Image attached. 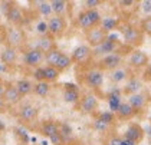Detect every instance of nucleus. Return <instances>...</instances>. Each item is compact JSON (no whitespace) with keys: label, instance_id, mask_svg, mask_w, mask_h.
<instances>
[{"label":"nucleus","instance_id":"nucleus-1","mask_svg":"<svg viewBox=\"0 0 151 145\" xmlns=\"http://www.w3.org/2000/svg\"><path fill=\"white\" fill-rule=\"evenodd\" d=\"M24 39H26V36H24L22 29L14 27V26L6 29V33H4L6 47H12V49H16V50H17V49L22 47V45L24 43Z\"/></svg>","mask_w":151,"mask_h":145},{"label":"nucleus","instance_id":"nucleus-2","mask_svg":"<svg viewBox=\"0 0 151 145\" xmlns=\"http://www.w3.org/2000/svg\"><path fill=\"white\" fill-rule=\"evenodd\" d=\"M47 34L50 37H62L66 30V20L62 16H50L47 19Z\"/></svg>","mask_w":151,"mask_h":145},{"label":"nucleus","instance_id":"nucleus-3","mask_svg":"<svg viewBox=\"0 0 151 145\" xmlns=\"http://www.w3.org/2000/svg\"><path fill=\"white\" fill-rule=\"evenodd\" d=\"M118 36L116 34H108L106 40H105L102 45L96 46L92 49V56H106L111 55V53H115L116 47H118Z\"/></svg>","mask_w":151,"mask_h":145},{"label":"nucleus","instance_id":"nucleus-4","mask_svg":"<svg viewBox=\"0 0 151 145\" xmlns=\"http://www.w3.org/2000/svg\"><path fill=\"white\" fill-rule=\"evenodd\" d=\"M106 37H108V33H106L105 30H102L99 26L92 27V29H89V30L85 32V39H86L88 46H89L91 49L102 45L105 40H106Z\"/></svg>","mask_w":151,"mask_h":145},{"label":"nucleus","instance_id":"nucleus-5","mask_svg":"<svg viewBox=\"0 0 151 145\" xmlns=\"http://www.w3.org/2000/svg\"><path fill=\"white\" fill-rule=\"evenodd\" d=\"M122 36H124V42L129 46H139L144 39L142 32L132 24H125V27L122 30Z\"/></svg>","mask_w":151,"mask_h":145},{"label":"nucleus","instance_id":"nucleus-6","mask_svg":"<svg viewBox=\"0 0 151 145\" xmlns=\"http://www.w3.org/2000/svg\"><path fill=\"white\" fill-rule=\"evenodd\" d=\"M99 100L93 93H86L79 99V111L85 115H92L98 111Z\"/></svg>","mask_w":151,"mask_h":145},{"label":"nucleus","instance_id":"nucleus-7","mask_svg":"<svg viewBox=\"0 0 151 145\" xmlns=\"http://www.w3.org/2000/svg\"><path fill=\"white\" fill-rule=\"evenodd\" d=\"M23 62L26 66L29 67H40V65L45 62V55L40 52V50H37L35 47H32V49H29V50H26L23 55Z\"/></svg>","mask_w":151,"mask_h":145},{"label":"nucleus","instance_id":"nucleus-8","mask_svg":"<svg viewBox=\"0 0 151 145\" xmlns=\"http://www.w3.org/2000/svg\"><path fill=\"white\" fill-rule=\"evenodd\" d=\"M83 80L89 88L98 89L104 83V72L101 69H91L83 75Z\"/></svg>","mask_w":151,"mask_h":145},{"label":"nucleus","instance_id":"nucleus-9","mask_svg":"<svg viewBox=\"0 0 151 145\" xmlns=\"http://www.w3.org/2000/svg\"><path fill=\"white\" fill-rule=\"evenodd\" d=\"M92 56V49L88 45H79L78 47L73 49L70 59H72V63H85L89 57Z\"/></svg>","mask_w":151,"mask_h":145},{"label":"nucleus","instance_id":"nucleus-10","mask_svg":"<svg viewBox=\"0 0 151 145\" xmlns=\"http://www.w3.org/2000/svg\"><path fill=\"white\" fill-rule=\"evenodd\" d=\"M4 17H6L7 22L10 23V24H13L14 27L20 26V24L24 22L23 11H22V9H20L17 4H14V3H12V6L9 7V10L6 11Z\"/></svg>","mask_w":151,"mask_h":145},{"label":"nucleus","instance_id":"nucleus-11","mask_svg":"<svg viewBox=\"0 0 151 145\" xmlns=\"http://www.w3.org/2000/svg\"><path fill=\"white\" fill-rule=\"evenodd\" d=\"M122 63V56L119 53H111V55L104 56L101 60H99V66L101 69H105V70H115L116 67L121 66Z\"/></svg>","mask_w":151,"mask_h":145},{"label":"nucleus","instance_id":"nucleus-12","mask_svg":"<svg viewBox=\"0 0 151 145\" xmlns=\"http://www.w3.org/2000/svg\"><path fill=\"white\" fill-rule=\"evenodd\" d=\"M144 135H145V131L142 129V126L139 123H131L127 128V131H125V136L124 138L132 141L134 144L137 145L144 139Z\"/></svg>","mask_w":151,"mask_h":145},{"label":"nucleus","instance_id":"nucleus-13","mask_svg":"<svg viewBox=\"0 0 151 145\" xmlns=\"http://www.w3.org/2000/svg\"><path fill=\"white\" fill-rule=\"evenodd\" d=\"M1 99L6 102L7 106H13V105H17L22 100V96L17 92V89L14 88V85L6 83V89H4V93H3V98Z\"/></svg>","mask_w":151,"mask_h":145},{"label":"nucleus","instance_id":"nucleus-14","mask_svg":"<svg viewBox=\"0 0 151 145\" xmlns=\"http://www.w3.org/2000/svg\"><path fill=\"white\" fill-rule=\"evenodd\" d=\"M37 115H39V111H37V108L35 105H32V103H26V105H23L19 109V118H20V121H23L26 123L33 122L37 118Z\"/></svg>","mask_w":151,"mask_h":145},{"label":"nucleus","instance_id":"nucleus-15","mask_svg":"<svg viewBox=\"0 0 151 145\" xmlns=\"http://www.w3.org/2000/svg\"><path fill=\"white\" fill-rule=\"evenodd\" d=\"M79 99H81V92L78 89V86L73 85V83H66L65 90H63V100L66 103L75 105V103L79 102Z\"/></svg>","mask_w":151,"mask_h":145},{"label":"nucleus","instance_id":"nucleus-16","mask_svg":"<svg viewBox=\"0 0 151 145\" xmlns=\"http://www.w3.org/2000/svg\"><path fill=\"white\" fill-rule=\"evenodd\" d=\"M33 47L37 49V50H40V52L45 55V53H47V52H50L52 49H55L56 46H55L53 37H50L49 34H46V36H40V37L36 40V43H35Z\"/></svg>","mask_w":151,"mask_h":145},{"label":"nucleus","instance_id":"nucleus-17","mask_svg":"<svg viewBox=\"0 0 151 145\" xmlns=\"http://www.w3.org/2000/svg\"><path fill=\"white\" fill-rule=\"evenodd\" d=\"M128 62H129L131 67L139 69V67H144L148 65V56H147V53H144L142 50H135V52L131 53Z\"/></svg>","mask_w":151,"mask_h":145},{"label":"nucleus","instance_id":"nucleus-18","mask_svg":"<svg viewBox=\"0 0 151 145\" xmlns=\"http://www.w3.org/2000/svg\"><path fill=\"white\" fill-rule=\"evenodd\" d=\"M40 132L46 138H52L53 135L59 134V122L58 121H53V119L43 121L42 126H40Z\"/></svg>","mask_w":151,"mask_h":145},{"label":"nucleus","instance_id":"nucleus-19","mask_svg":"<svg viewBox=\"0 0 151 145\" xmlns=\"http://www.w3.org/2000/svg\"><path fill=\"white\" fill-rule=\"evenodd\" d=\"M17 60V50L12 47H4L3 52L0 53V62L6 66H12Z\"/></svg>","mask_w":151,"mask_h":145},{"label":"nucleus","instance_id":"nucleus-20","mask_svg":"<svg viewBox=\"0 0 151 145\" xmlns=\"http://www.w3.org/2000/svg\"><path fill=\"white\" fill-rule=\"evenodd\" d=\"M128 103L131 105V108L135 111V113L141 109H144L145 103H147V96L144 93H134V95H129V99H128Z\"/></svg>","mask_w":151,"mask_h":145},{"label":"nucleus","instance_id":"nucleus-21","mask_svg":"<svg viewBox=\"0 0 151 145\" xmlns=\"http://www.w3.org/2000/svg\"><path fill=\"white\" fill-rule=\"evenodd\" d=\"M135 115V111L131 108V105L128 102H122L118 108V111L115 112V118L121 119V121H125V119H131L132 116Z\"/></svg>","mask_w":151,"mask_h":145},{"label":"nucleus","instance_id":"nucleus-22","mask_svg":"<svg viewBox=\"0 0 151 145\" xmlns=\"http://www.w3.org/2000/svg\"><path fill=\"white\" fill-rule=\"evenodd\" d=\"M14 88L17 89V92L20 93V96H27L30 93H33V83L27 79H19L16 83H14Z\"/></svg>","mask_w":151,"mask_h":145},{"label":"nucleus","instance_id":"nucleus-23","mask_svg":"<svg viewBox=\"0 0 151 145\" xmlns=\"http://www.w3.org/2000/svg\"><path fill=\"white\" fill-rule=\"evenodd\" d=\"M50 3V9H52V13L53 16H62L66 13V9H68V3L65 0H52L49 1Z\"/></svg>","mask_w":151,"mask_h":145},{"label":"nucleus","instance_id":"nucleus-24","mask_svg":"<svg viewBox=\"0 0 151 145\" xmlns=\"http://www.w3.org/2000/svg\"><path fill=\"white\" fill-rule=\"evenodd\" d=\"M131 78L129 76V72L128 69H124V67H116L115 70H112L111 73V80L114 83H121V82H125Z\"/></svg>","mask_w":151,"mask_h":145},{"label":"nucleus","instance_id":"nucleus-25","mask_svg":"<svg viewBox=\"0 0 151 145\" xmlns=\"http://www.w3.org/2000/svg\"><path fill=\"white\" fill-rule=\"evenodd\" d=\"M50 89H52L50 83H47L45 80L43 82H36L33 85V93L40 96V98H46L47 95L50 93Z\"/></svg>","mask_w":151,"mask_h":145},{"label":"nucleus","instance_id":"nucleus-26","mask_svg":"<svg viewBox=\"0 0 151 145\" xmlns=\"http://www.w3.org/2000/svg\"><path fill=\"white\" fill-rule=\"evenodd\" d=\"M76 24L81 27L82 30H89V29H92L93 24L92 22H91V19H89V16L86 14V11L82 10L79 14H78V17H76Z\"/></svg>","mask_w":151,"mask_h":145},{"label":"nucleus","instance_id":"nucleus-27","mask_svg":"<svg viewBox=\"0 0 151 145\" xmlns=\"http://www.w3.org/2000/svg\"><path fill=\"white\" fill-rule=\"evenodd\" d=\"M121 103H122V100H121V93H119V90H114V92L108 96L109 111L112 112V113H115V112L118 111V108H119Z\"/></svg>","mask_w":151,"mask_h":145},{"label":"nucleus","instance_id":"nucleus-28","mask_svg":"<svg viewBox=\"0 0 151 145\" xmlns=\"http://www.w3.org/2000/svg\"><path fill=\"white\" fill-rule=\"evenodd\" d=\"M139 88H141V80L138 78H135V76H131V78L128 79L127 86H125L124 92L127 95H134V93H138Z\"/></svg>","mask_w":151,"mask_h":145},{"label":"nucleus","instance_id":"nucleus-29","mask_svg":"<svg viewBox=\"0 0 151 145\" xmlns=\"http://www.w3.org/2000/svg\"><path fill=\"white\" fill-rule=\"evenodd\" d=\"M60 55H62V52L59 50L58 47H55V49H52L50 52L45 53V63H46V66L55 67V65H56V62L59 60Z\"/></svg>","mask_w":151,"mask_h":145},{"label":"nucleus","instance_id":"nucleus-30","mask_svg":"<svg viewBox=\"0 0 151 145\" xmlns=\"http://www.w3.org/2000/svg\"><path fill=\"white\" fill-rule=\"evenodd\" d=\"M70 66H72V59H70V56L62 52V55H60V57H59V60L56 62V65H55V67H56V69H58L59 72L62 73V72L68 70V69H69Z\"/></svg>","mask_w":151,"mask_h":145},{"label":"nucleus","instance_id":"nucleus-31","mask_svg":"<svg viewBox=\"0 0 151 145\" xmlns=\"http://www.w3.org/2000/svg\"><path fill=\"white\" fill-rule=\"evenodd\" d=\"M43 72H45V82H47V83L56 82L59 79V76H60V72L56 67H52V66H43Z\"/></svg>","mask_w":151,"mask_h":145},{"label":"nucleus","instance_id":"nucleus-32","mask_svg":"<svg viewBox=\"0 0 151 145\" xmlns=\"http://www.w3.org/2000/svg\"><path fill=\"white\" fill-rule=\"evenodd\" d=\"M118 23H119V22H118V19H114V17H105V19H102V20H101L99 27L109 34V32H111V30H115L116 27H118Z\"/></svg>","mask_w":151,"mask_h":145},{"label":"nucleus","instance_id":"nucleus-33","mask_svg":"<svg viewBox=\"0 0 151 145\" xmlns=\"http://www.w3.org/2000/svg\"><path fill=\"white\" fill-rule=\"evenodd\" d=\"M59 134H60V136L65 139V142H68L70 139V136H72V134H73L72 126L66 122H59Z\"/></svg>","mask_w":151,"mask_h":145},{"label":"nucleus","instance_id":"nucleus-34","mask_svg":"<svg viewBox=\"0 0 151 145\" xmlns=\"http://www.w3.org/2000/svg\"><path fill=\"white\" fill-rule=\"evenodd\" d=\"M37 11L43 16V17H50L52 16V9H50V3L49 1H37Z\"/></svg>","mask_w":151,"mask_h":145},{"label":"nucleus","instance_id":"nucleus-35","mask_svg":"<svg viewBox=\"0 0 151 145\" xmlns=\"http://www.w3.org/2000/svg\"><path fill=\"white\" fill-rule=\"evenodd\" d=\"M96 119H99L101 122L106 123V125H111V123H114V121H115V113H112L111 111H104L98 115Z\"/></svg>","mask_w":151,"mask_h":145},{"label":"nucleus","instance_id":"nucleus-36","mask_svg":"<svg viewBox=\"0 0 151 145\" xmlns=\"http://www.w3.org/2000/svg\"><path fill=\"white\" fill-rule=\"evenodd\" d=\"M141 29L145 34L151 36V16H147L142 22H141Z\"/></svg>","mask_w":151,"mask_h":145},{"label":"nucleus","instance_id":"nucleus-37","mask_svg":"<svg viewBox=\"0 0 151 145\" xmlns=\"http://www.w3.org/2000/svg\"><path fill=\"white\" fill-rule=\"evenodd\" d=\"M92 126H93V129H95V131H98V132H106V131H108V128H109V125L101 122L99 119H95L93 123H92Z\"/></svg>","mask_w":151,"mask_h":145},{"label":"nucleus","instance_id":"nucleus-38","mask_svg":"<svg viewBox=\"0 0 151 145\" xmlns=\"http://www.w3.org/2000/svg\"><path fill=\"white\" fill-rule=\"evenodd\" d=\"M33 78L36 79V82H43L45 80V72H43V66L36 67L33 72Z\"/></svg>","mask_w":151,"mask_h":145},{"label":"nucleus","instance_id":"nucleus-39","mask_svg":"<svg viewBox=\"0 0 151 145\" xmlns=\"http://www.w3.org/2000/svg\"><path fill=\"white\" fill-rule=\"evenodd\" d=\"M49 141H50L53 145H65V144H66V142H65V139L60 136V134L53 135L52 138H49Z\"/></svg>","mask_w":151,"mask_h":145},{"label":"nucleus","instance_id":"nucleus-40","mask_svg":"<svg viewBox=\"0 0 151 145\" xmlns=\"http://www.w3.org/2000/svg\"><path fill=\"white\" fill-rule=\"evenodd\" d=\"M101 4H102L101 0H86V1H85L86 9H96V7L101 6Z\"/></svg>","mask_w":151,"mask_h":145},{"label":"nucleus","instance_id":"nucleus-41","mask_svg":"<svg viewBox=\"0 0 151 145\" xmlns=\"http://www.w3.org/2000/svg\"><path fill=\"white\" fill-rule=\"evenodd\" d=\"M37 32L40 33V36H46L47 34V23L46 22H40L37 24Z\"/></svg>","mask_w":151,"mask_h":145},{"label":"nucleus","instance_id":"nucleus-42","mask_svg":"<svg viewBox=\"0 0 151 145\" xmlns=\"http://www.w3.org/2000/svg\"><path fill=\"white\" fill-rule=\"evenodd\" d=\"M121 141H122V138H119V136H112V138L109 139L108 145H121Z\"/></svg>","mask_w":151,"mask_h":145},{"label":"nucleus","instance_id":"nucleus-43","mask_svg":"<svg viewBox=\"0 0 151 145\" xmlns=\"http://www.w3.org/2000/svg\"><path fill=\"white\" fill-rule=\"evenodd\" d=\"M6 109H7V105H6V102L0 98V113L6 112Z\"/></svg>","mask_w":151,"mask_h":145},{"label":"nucleus","instance_id":"nucleus-44","mask_svg":"<svg viewBox=\"0 0 151 145\" xmlns=\"http://www.w3.org/2000/svg\"><path fill=\"white\" fill-rule=\"evenodd\" d=\"M4 89H6V83L3 80H0V98H3V93H4Z\"/></svg>","mask_w":151,"mask_h":145},{"label":"nucleus","instance_id":"nucleus-45","mask_svg":"<svg viewBox=\"0 0 151 145\" xmlns=\"http://www.w3.org/2000/svg\"><path fill=\"white\" fill-rule=\"evenodd\" d=\"M121 145H135L132 141H129L127 138H122V141H121Z\"/></svg>","mask_w":151,"mask_h":145},{"label":"nucleus","instance_id":"nucleus-46","mask_svg":"<svg viewBox=\"0 0 151 145\" xmlns=\"http://www.w3.org/2000/svg\"><path fill=\"white\" fill-rule=\"evenodd\" d=\"M132 4H134L132 0H124V1H121V6H132Z\"/></svg>","mask_w":151,"mask_h":145},{"label":"nucleus","instance_id":"nucleus-47","mask_svg":"<svg viewBox=\"0 0 151 145\" xmlns=\"http://www.w3.org/2000/svg\"><path fill=\"white\" fill-rule=\"evenodd\" d=\"M144 6H145V7H144V10L145 11H151V1H145Z\"/></svg>","mask_w":151,"mask_h":145},{"label":"nucleus","instance_id":"nucleus-48","mask_svg":"<svg viewBox=\"0 0 151 145\" xmlns=\"http://www.w3.org/2000/svg\"><path fill=\"white\" fill-rule=\"evenodd\" d=\"M4 129H6V125H4V123H3L1 121H0V132H3Z\"/></svg>","mask_w":151,"mask_h":145},{"label":"nucleus","instance_id":"nucleus-49","mask_svg":"<svg viewBox=\"0 0 151 145\" xmlns=\"http://www.w3.org/2000/svg\"><path fill=\"white\" fill-rule=\"evenodd\" d=\"M147 134H148V138H150V141H151V123L148 125V128H147Z\"/></svg>","mask_w":151,"mask_h":145},{"label":"nucleus","instance_id":"nucleus-50","mask_svg":"<svg viewBox=\"0 0 151 145\" xmlns=\"http://www.w3.org/2000/svg\"><path fill=\"white\" fill-rule=\"evenodd\" d=\"M148 75L151 76V63H150V67H148Z\"/></svg>","mask_w":151,"mask_h":145},{"label":"nucleus","instance_id":"nucleus-51","mask_svg":"<svg viewBox=\"0 0 151 145\" xmlns=\"http://www.w3.org/2000/svg\"><path fill=\"white\" fill-rule=\"evenodd\" d=\"M0 4H1V1H0Z\"/></svg>","mask_w":151,"mask_h":145},{"label":"nucleus","instance_id":"nucleus-52","mask_svg":"<svg viewBox=\"0 0 151 145\" xmlns=\"http://www.w3.org/2000/svg\"><path fill=\"white\" fill-rule=\"evenodd\" d=\"M22 145H23V144H22Z\"/></svg>","mask_w":151,"mask_h":145}]
</instances>
